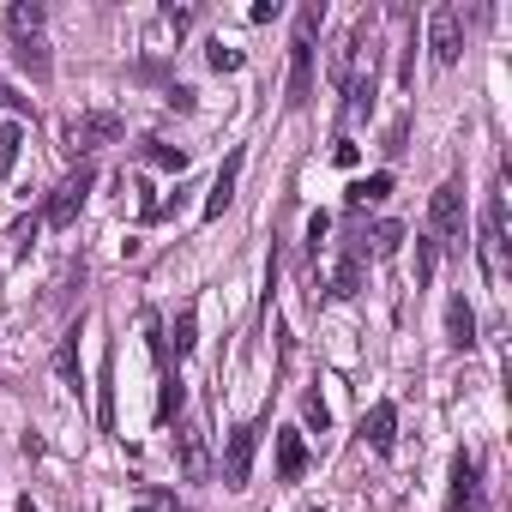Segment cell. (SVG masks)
Here are the masks:
<instances>
[{
  "label": "cell",
  "instance_id": "1",
  "mask_svg": "<svg viewBox=\"0 0 512 512\" xmlns=\"http://www.w3.org/2000/svg\"><path fill=\"white\" fill-rule=\"evenodd\" d=\"M320 19H326V7H302L296 13V43H290V103L296 109H308V97H314V37H320Z\"/></svg>",
  "mask_w": 512,
  "mask_h": 512
},
{
  "label": "cell",
  "instance_id": "2",
  "mask_svg": "<svg viewBox=\"0 0 512 512\" xmlns=\"http://www.w3.org/2000/svg\"><path fill=\"white\" fill-rule=\"evenodd\" d=\"M428 241L434 247H464V187L458 181H440L434 199H428Z\"/></svg>",
  "mask_w": 512,
  "mask_h": 512
},
{
  "label": "cell",
  "instance_id": "3",
  "mask_svg": "<svg viewBox=\"0 0 512 512\" xmlns=\"http://www.w3.org/2000/svg\"><path fill=\"white\" fill-rule=\"evenodd\" d=\"M482 272H488V284H500L506 278V199L500 193H488V205H482Z\"/></svg>",
  "mask_w": 512,
  "mask_h": 512
},
{
  "label": "cell",
  "instance_id": "4",
  "mask_svg": "<svg viewBox=\"0 0 512 512\" xmlns=\"http://www.w3.org/2000/svg\"><path fill=\"white\" fill-rule=\"evenodd\" d=\"M91 187H97V169H91V163H79V169H73V175H67L61 187H55V199H49V211H43V223H49V229H67V223H73V217L85 211V199H91Z\"/></svg>",
  "mask_w": 512,
  "mask_h": 512
},
{
  "label": "cell",
  "instance_id": "5",
  "mask_svg": "<svg viewBox=\"0 0 512 512\" xmlns=\"http://www.w3.org/2000/svg\"><path fill=\"white\" fill-rule=\"evenodd\" d=\"M428 49H434V61L440 67H452L458 55H464V13L458 7H428Z\"/></svg>",
  "mask_w": 512,
  "mask_h": 512
},
{
  "label": "cell",
  "instance_id": "6",
  "mask_svg": "<svg viewBox=\"0 0 512 512\" xmlns=\"http://www.w3.org/2000/svg\"><path fill=\"white\" fill-rule=\"evenodd\" d=\"M115 139H121V115H109V109H85L79 121H67V151L73 157H85L97 145H115Z\"/></svg>",
  "mask_w": 512,
  "mask_h": 512
},
{
  "label": "cell",
  "instance_id": "7",
  "mask_svg": "<svg viewBox=\"0 0 512 512\" xmlns=\"http://www.w3.org/2000/svg\"><path fill=\"white\" fill-rule=\"evenodd\" d=\"M446 506H452V512H476V506H482V464H476V452H464V446H458V458H452V494H446Z\"/></svg>",
  "mask_w": 512,
  "mask_h": 512
},
{
  "label": "cell",
  "instance_id": "8",
  "mask_svg": "<svg viewBox=\"0 0 512 512\" xmlns=\"http://www.w3.org/2000/svg\"><path fill=\"white\" fill-rule=\"evenodd\" d=\"M253 446H260V422H247V428H235V434H229V446H223V488H247Z\"/></svg>",
  "mask_w": 512,
  "mask_h": 512
},
{
  "label": "cell",
  "instance_id": "9",
  "mask_svg": "<svg viewBox=\"0 0 512 512\" xmlns=\"http://www.w3.org/2000/svg\"><path fill=\"white\" fill-rule=\"evenodd\" d=\"M241 151H229L223 157V169H217V181H211V193H205V217H223L229 211V199H235V181H241Z\"/></svg>",
  "mask_w": 512,
  "mask_h": 512
},
{
  "label": "cell",
  "instance_id": "10",
  "mask_svg": "<svg viewBox=\"0 0 512 512\" xmlns=\"http://www.w3.org/2000/svg\"><path fill=\"white\" fill-rule=\"evenodd\" d=\"M362 440L374 446V452H392V440H398V404H374L368 416H362Z\"/></svg>",
  "mask_w": 512,
  "mask_h": 512
},
{
  "label": "cell",
  "instance_id": "11",
  "mask_svg": "<svg viewBox=\"0 0 512 512\" xmlns=\"http://www.w3.org/2000/svg\"><path fill=\"white\" fill-rule=\"evenodd\" d=\"M97 428L115 434V350H103L97 362Z\"/></svg>",
  "mask_w": 512,
  "mask_h": 512
},
{
  "label": "cell",
  "instance_id": "12",
  "mask_svg": "<svg viewBox=\"0 0 512 512\" xmlns=\"http://www.w3.org/2000/svg\"><path fill=\"white\" fill-rule=\"evenodd\" d=\"M13 61H19L37 85H49V73H55V61H49V43H43V37H19V43H13Z\"/></svg>",
  "mask_w": 512,
  "mask_h": 512
},
{
  "label": "cell",
  "instance_id": "13",
  "mask_svg": "<svg viewBox=\"0 0 512 512\" xmlns=\"http://www.w3.org/2000/svg\"><path fill=\"white\" fill-rule=\"evenodd\" d=\"M43 0H13V7H7V37L19 43V37H43Z\"/></svg>",
  "mask_w": 512,
  "mask_h": 512
},
{
  "label": "cell",
  "instance_id": "14",
  "mask_svg": "<svg viewBox=\"0 0 512 512\" xmlns=\"http://www.w3.org/2000/svg\"><path fill=\"white\" fill-rule=\"evenodd\" d=\"M362 260H368V253H362V235L344 247V260H338V272H332V296H356L362 290Z\"/></svg>",
  "mask_w": 512,
  "mask_h": 512
},
{
  "label": "cell",
  "instance_id": "15",
  "mask_svg": "<svg viewBox=\"0 0 512 512\" xmlns=\"http://www.w3.org/2000/svg\"><path fill=\"white\" fill-rule=\"evenodd\" d=\"M446 338H452L458 350H476V314H470V302H464V296H452V302H446Z\"/></svg>",
  "mask_w": 512,
  "mask_h": 512
},
{
  "label": "cell",
  "instance_id": "16",
  "mask_svg": "<svg viewBox=\"0 0 512 512\" xmlns=\"http://www.w3.org/2000/svg\"><path fill=\"white\" fill-rule=\"evenodd\" d=\"M302 470H308V446H302V428H284V434H278V476H284V482H296Z\"/></svg>",
  "mask_w": 512,
  "mask_h": 512
},
{
  "label": "cell",
  "instance_id": "17",
  "mask_svg": "<svg viewBox=\"0 0 512 512\" xmlns=\"http://www.w3.org/2000/svg\"><path fill=\"white\" fill-rule=\"evenodd\" d=\"M386 193H392V175L380 169V175H368V181H350V193H344V205H350V211H362V205H380Z\"/></svg>",
  "mask_w": 512,
  "mask_h": 512
},
{
  "label": "cell",
  "instance_id": "18",
  "mask_svg": "<svg viewBox=\"0 0 512 512\" xmlns=\"http://www.w3.org/2000/svg\"><path fill=\"white\" fill-rule=\"evenodd\" d=\"M19 145H25V121H0V181L13 175V163H19Z\"/></svg>",
  "mask_w": 512,
  "mask_h": 512
},
{
  "label": "cell",
  "instance_id": "19",
  "mask_svg": "<svg viewBox=\"0 0 512 512\" xmlns=\"http://www.w3.org/2000/svg\"><path fill=\"white\" fill-rule=\"evenodd\" d=\"M344 91H350V103H344V121L368 115V103H374V67H368V73H356V79H350Z\"/></svg>",
  "mask_w": 512,
  "mask_h": 512
},
{
  "label": "cell",
  "instance_id": "20",
  "mask_svg": "<svg viewBox=\"0 0 512 512\" xmlns=\"http://www.w3.org/2000/svg\"><path fill=\"white\" fill-rule=\"evenodd\" d=\"M181 398H187V392H181V380L163 368V380H157V422H175V416H181Z\"/></svg>",
  "mask_w": 512,
  "mask_h": 512
},
{
  "label": "cell",
  "instance_id": "21",
  "mask_svg": "<svg viewBox=\"0 0 512 512\" xmlns=\"http://www.w3.org/2000/svg\"><path fill=\"white\" fill-rule=\"evenodd\" d=\"M398 241H404V223H380V229H374V241L362 235V253H374V260H392Z\"/></svg>",
  "mask_w": 512,
  "mask_h": 512
},
{
  "label": "cell",
  "instance_id": "22",
  "mask_svg": "<svg viewBox=\"0 0 512 512\" xmlns=\"http://www.w3.org/2000/svg\"><path fill=\"white\" fill-rule=\"evenodd\" d=\"M73 338H79V332H67V338H61V350H55V374H61V386H67V392H79V356H73Z\"/></svg>",
  "mask_w": 512,
  "mask_h": 512
},
{
  "label": "cell",
  "instance_id": "23",
  "mask_svg": "<svg viewBox=\"0 0 512 512\" xmlns=\"http://www.w3.org/2000/svg\"><path fill=\"white\" fill-rule=\"evenodd\" d=\"M181 470H187V476H205V446H199V428H181Z\"/></svg>",
  "mask_w": 512,
  "mask_h": 512
},
{
  "label": "cell",
  "instance_id": "24",
  "mask_svg": "<svg viewBox=\"0 0 512 512\" xmlns=\"http://www.w3.org/2000/svg\"><path fill=\"white\" fill-rule=\"evenodd\" d=\"M193 332H199V314H193V308H181V314H175V332H169V338H175V356H187V350L199 344Z\"/></svg>",
  "mask_w": 512,
  "mask_h": 512
},
{
  "label": "cell",
  "instance_id": "25",
  "mask_svg": "<svg viewBox=\"0 0 512 512\" xmlns=\"http://www.w3.org/2000/svg\"><path fill=\"white\" fill-rule=\"evenodd\" d=\"M205 61H211V67H217V73H235V67H241V61H247V55H241V49H235V43H223V37H217V43H211V49H205Z\"/></svg>",
  "mask_w": 512,
  "mask_h": 512
},
{
  "label": "cell",
  "instance_id": "26",
  "mask_svg": "<svg viewBox=\"0 0 512 512\" xmlns=\"http://www.w3.org/2000/svg\"><path fill=\"white\" fill-rule=\"evenodd\" d=\"M145 157H151L157 169H175V175L187 169V151H175V145H145Z\"/></svg>",
  "mask_w": 512,
  "mask_h": 512
},
{
  "label": "cell",
  "instance_id": "27",
  "mask_svg": "<svg viewBox=\"0 0 512 512\" xmlns=\"http://www.w3.org/2000/svg\"><path fill=\"white\" fill-rule=\"evenodd\" d=\"M428 278H434V241L416 235V284H428Z\"/></svg>",
  "mask_w": 512,
  "mask_h": 512
},
{
  "label": "cell",
  "instance_id": "28",
  "mask_svg": "<svg viewBox=\"0 0 512 512\" xmlns=\"http://www.w3.org/2000/svg\"><path fill=\"white\" fill-rule=\"evenodd\" d=\"M302 416H308V428H320V434H326V422H332V410L320 404V392H308V404H302Z\"/></svg>",
  "mask_w": 512,
  "mask_h": 512
},
{
  "label": "cell",
  "instance_id": "29",
  "mask_svg": "<svg viewBox=\"0 0 512 512\" xmlns=\"http://www.w3.org/2000/svg\"><path fill=\"white\" fill-rule=\"evenodd\" d=\"M332 163H338V169H356V163H362V151H356L350 139H338V145H332Z\"/></svg>",
  "mask_w": 512,
  "mask_h": 512
},
{
  "label": "cell",
  "instance_id": "30",
  "mask_svg": "<svg viewBox=\"0 0 512 512\" xmlns=\"http://www.w3.org/2000/svg\"><path fill=\"white\" fill-rule=\"evenodd\" d=\"M31 241H37V217H25V223H19V229H13V253H25V247H31Z\"/></svg>",
  "mask_w": 512,
  "mask_h": 512
},
{
  "label": "cell",
  "instance_id": "31",
  "mask_svg": "<svg viewBox=\"0 0 512 512\" xmlns=\"http://www.w3.org/2000/svg\"><path fill=\"white\" fill-rule=\"evenodd\" d=\"M13 512H37V500H19V506H13Z\"/></svg>",
  "mask_w": 512,
  "mask_h": 512
},
{
  "label": "cell",
  "instance_id": "32",
  "mask_svg": "<svg viewBox=\"0 0 512 512\" xmlns=\"http://www.w3.org/2000/svg\"><path fill=\"white\" fill-rule=\"evenodd\" d=\"M0 109H7V85H0Z\"/></svg>",
  "mask_w": 512,
  "mask_h": 512
},
{
  "label": "cell",
  "instance_id": "33",
  "mask_svg": "<svg viewBox=\"0 0 512 512\" xmlns=\"http://www.w3.org/2000/svg\"><path fill=\"white\" fill-rule=\"evenodd\" d=\"M133 512H151V506H133Z\"/></svg>",
  "mask_w": 512,
  "mask_h": 512
}]
</instances>
